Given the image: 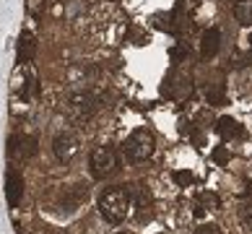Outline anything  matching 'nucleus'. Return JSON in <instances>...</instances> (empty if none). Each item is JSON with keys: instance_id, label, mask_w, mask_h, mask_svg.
<instances>
[{"instance_id": "f257e3e1", "label": "nucleus", "mask_w": 252, "mask_h": 234, "mask_svg": "<svg viewBox=\"0 0 252 234\" xmlns=\"http://www.w3.org/2000/svg\"><path fill=\"white\" fill-rule=\"evenodd\" d=\"M133 208V187H107L99 195V211L109 224H120Z\"/></svg>"}, {"instance_id": "f03ea898", "label": "nucleus", "mask_w": 252, "mask_h": 234, "mask_svg": "<svg viewBox=\"0 0 252 234\" xmlns=\"http://www.w3.org/2000/svg\"><path fill=\"white\" fill-rule=\"evenodd\" d=\"M89 167H91V174L96 180H104V177H112L117 169H120V159H117V151L109 146H99L91 151V159H89Z\"/></svg>"}, {"instance_id": "7ed1b4c3", "label": "nucleus", "mask_w": 252, "mask_h": 234, "mask_svg": "<svg viewBox=\"0 0 252 234\" xmlns=\"http://www.w3.org/2000/svg\"><path fill=\"white\" fill-rule=\"evenodd\" d=\"M125 154H127V159H133V162H143V159L151 156L154 154V135H151V130H146V128L133 130V133L125 138Z\"/></svg>"}, {"instance_id": "20e7f679", "label": "nucleus", "mask_w": 252, "mask_h": 234, "mask_svg": "<svg viewBox=\"0 0 252 234\" xmlns=\"http://www.w3.org/2000/svg\"><path fill=\"white\" fill-rule=\"evenodd\" d=\"M52 154L58 156V162H63V164L73 162L76 154H78V138L73 133H60L52 140Z\"/></svg>"}, {"instance_id": "39448f33", "label": "nucleus", "mask_w": 252, "mask_h": 234, "mask_svg": "<svg viewBox=\"0 0 252 234\" xmlns=\"http://www.w3.org/2000/svg\"><path fill=\"white\" fill-rule=\"evenodd\" d=\"M8 151H11L13 156L32 159V156H36L39 146H36L34 135H11V140H8Z\"/></svg>"}, {"instance_id": "423d86ee", "label": "nucleus", "mask_w": 252, "mask_h": 234, "mask_svg": "<svg viewBox=\"0 0 252 234\" xmlns=\"http://www.w3.org/2000/svg\"><path fill=\"white\" fill-rule=\"evenodd\" d=\"M21 195H24V180H21V172L18 169H8L5 172V201L11 208H16L21 203Z\"/></svg>"}, {"instance_id": "0eeeda50", "label": "nucleus", "mask_w": 252, "mask_h": 234, "mask_svg": "<svg viewBox=\"0 0 252 234\" xmlns=\"http://www.w3.org/2000/svg\"><path fill=\"white\" fill-rule=\"evenodd\" d=\"M219 50H221V32L219 29H208L203 34V42H200V55L208 60V58H216Z\"/></svg>"}, {"instance_id": "6e6552de", "label": "nucleus", "mask_w": 252, "mask_h": 234, "mask_svg": "<svg viewBox=\"0 0 252 234\" xmlns=\"http://www.w3.org/2000/svg\"><path fill=\"white\" fill-rule=\"evenodd\" d=\"M34 52H36L34 36L29 32H21V36H18V63H29L34 58Z\"/></svg>"}, {"instance_id": "1a4fd4ad", "label": "nucleus", "mask_w": 252, "mask_h": 234, "mask_svg": "<svg viewBox=\"0 0 252 234\" xmlns=\"http://www.w3.org/2000/svg\"><path fill=\"white\" fill-rule=\"evenodd\" d=\"M219 133H221V138L231 140V138H239L242 133H245V128H242L234 117H221L219 120Z\"/></svg>"}, {"instance_id": "9d476101", "label": "nucleus", "mask_w": 252, "mask_h": 234, "mask_svg": "<svg viewBox=\"0 0 252 234\" xmlns=\"http://www.w3.org/2000/svg\"><path fill=\"white\" fill-rule=\"evenodd\" d=\"M234 18L242 26H252V0H237Z\"/></svg>"}, {"instance_id": "9b49d317", "label": "nucleus", "mask_w": 252, "mask_h": 234, "mask_svg": "<svg viewBox=\"0 0 252 234\" xmlns=\"http://www.w3.org/2000/svg\"><path fill=\"white\" fill-rule=\"evenodd\" d=\"M73 104H76V109H78V112L89 115V112L96 107V99L91 97V94H76V97H73Z\"/></svg>"}, {"instance_id": "f8f14e48", "label": "nucleus", "mask_w": 252, "mask_h": 234, "mask_svg": "<svg viewBox=\"0 0 252 234\" xmlns=\"http://www.w3.org/2000/svg\"><path fill=\"white\" fill-rule=\"evenodd\" d=\"M205 99H208V104H213V107L223 104V86H221V83H219V86H213V89L205 91Z\"/></svg>"}, {"instance_id": "ddd939ff", "label": "nucleus", "mask_w": 252, "mask_h": 234, "mask_svg": "<svg viewBox=\"0 0 252 234\" xmlns=\"http://www.w3.org/2000/svg\"><path fill=\"white\" fill-rule=\"evenodd\" d=\"M198 205H200L198 211H205V208H216V205H219V201H216V195H213V193H203L200 198H198Z\"/></svg>"}, {"instance_id": "4468645a", "label": "nucleus", "mask_w": 252, "mask_h": 234, "mask_svg": "<svg viewBox=\"0 0 252 234\" xmlns=\"http://www.w3.org/2000/svg\"><path fill=\"white\" fill-rule=\"evenodd\" d=\"M239 221H242V224H245V227L252 232V203L242 205V211H239Z\"/></svg>"}, {"instance_id": "2eb2a0df", "label": "nucleus", "mask_w": 252, "mask_h": 234, "mask_svg": "<svg viewBox=\"0 0 252 234\" xmlns=\"http://www.w3.org/2000/svg\"><path fill=\"white\" fill-rule=\"evenodd\" d=\"M192 234H221L219 227H213V224H203V227H198Z\"/></svg>"}, {"instance_id": "dca6fc26", "label": "nucleus", "mask_w": 252, "mask_h": 234, "mask_svg": "<svg viewBox=\"0 0 252 234\" xmlns=\"http://www.w3.org/2000/svg\"><path fill=\"white\" fill-rule=\"evenodd\" d=\"M174 180L180 182V185H190L192 182V174L190 172H174Z\"/></svg>"}, {"instance_id": "f3484780", "label": "nucleus", "mask_w": 252, "mask_h": 234, "mask_svg": "<svg viewBox=\"0 0 252 234\" xmlns=\"http://www.w3.org/2000/svg\"><path fill=\"white\" fill-rule=\"evenodd\" d=\"M213 159H216V162H226L229 151H226V148H216V151H213Z\"/></svg>"}, {"instance_id": "a211bd4d", "label": "nucleus", "mask_w": 252, "mask_h": 234, "mask_svg": "<svg viewBox=\"0 0 252 234\" xmlns=\"http://www.w3.org/2000/svg\"><path fill=\"white\" fill-rule=\"evenodd\" d=\"M250 44H252V34H250Z\"/></svg>"}, {"instance_id": "6ab92c4d", "label": "nucleus", "mask_w": 252, "mask_h": 234, "mask_svg": "<svg viewBox=\"0 0 252 234\" xmlns=\"http://www.w3.org/2000/svg\"><path fill=\"white\" fill-rule=\"evenodd\" d=\"M117 234H127V232H117Z\"/></svg>"}]
</instances>
